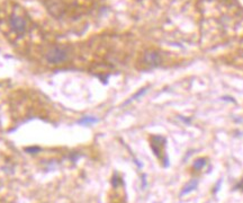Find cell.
I'll return each instance as SVG.
<instances>
[{
	"label": "cell",
	"instance_id": "obj_1",
	"mask_svg": "<svg viewBox=\"0 0 243 203\" xmlns=\"http://www.w3.org/2000/svg\"><path fill=\"white\" fill-rule=\"evenodd\" d=\"M69 54H68V50L61 46H56V48H50L47 53L45 54L46 61L51 64H59L62 63L67 60Z\"/></svg>",
	"mask_w": 243,
	"mask_h": 203
},
{
	"label": "cell",
	"instance_id": "obj_2",
	"mask_svg": "<svg viewBox=\"0 0 243 203\" xmlns=\"http://www.w3.org/2000/svg\"><path fill=\"white\" fill-rule=\"evenodd\" d=\"M9 26L16 34L20 35V34H24L26 30V21L20 16L12 14L9 17Z\"/></svg>",
	"mask_w": 243,
	"mask_h": 203
},
{
	"label": "cell",
	"instance_id": "obj_3",
	"mask_svg": "<svg viewBox=\"0 0 243 203\" xmlns=\"http://www.w3.org/2000/svg\"><path fill=\"white\" fill-rule=\"evenodd\" d=\"M143 60H144V62H145L149 67H158L159 64L161 63L162 58L159 52L148 51V52H145Z\"/></svg>",
	"mask_w": 243,
	"mask_h": 203
},
{
	"label": "cell",
	"instance_id": "obj_4",
	"mask_svg": "<svg viewBox=\"0 0 243 203\" xmlns=\"http://www.w3.org/2000/svg\"><path fill=\"white\" fill-rule=\"evenodd\" d=\"M197 185H198V182L196 181V179H194V181H192V182L187 183V185H186L185 187H183V190H182L181 195H185V194H188L189 192L194 191L195 188L197 187Z\"/></svg>",
	"mask_w": 243,
	"mask_h": 203
},
{
	"label": "cell",
	"instance_id": "obj_5",
	"mask_svg": "<svg viewBox=\"0 0 243 203\" xmlns=\"http://www.w3.org/2000/svg\"><path fill=\"white\" fill-rule=\"evenodd\" d=\"M98 122V118H94V116H86V118H81L79 121V124L82 125H90V124H94V123H97Z\"/></svg>",
	"mask_w": 243,
	"mask_h": 203
},
{
	"label": "cell",
	"instance_id": "obj_6",
	"mask_svg": "<svg viewBox=\"0 0 243 203\" xmlns=\"http://www.w3.org/2000/svg\"><path fill=\"white\" fill-rule=\"evenodd\" d=\"M205 165H206V158H199V159H197V160L195 161L192 167H194V169L199 170V169H201Z\"/></svg>",
	"mask_w": 243,
	"mask_h": 203
},
{
	"label": "cell",
	"instance_id": "obj_7",
	"mask_svg": "<svg viewBox=\"0 0 243 203\" xmlns=\"http://www.w3.org/2000/svg\"><path fill=\"white\" fill-rule=\"evenodd\" d=\"M41 149L40 148H27L26 149V151L27 152H38Z\"/></svg>",
	"mask_w": 243,
	"mask_h": 203
}]
</instances>
